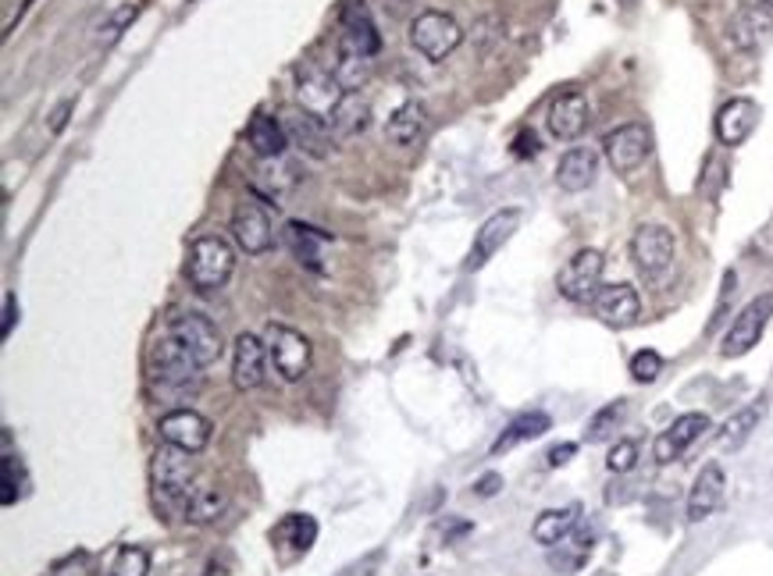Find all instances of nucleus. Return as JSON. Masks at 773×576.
I'll use <instances>...</instances> for the list:
<instances>
[{"instance_id":"f257e3e1","label":"nucleus","mask_w":773,"mask_h":576,"mask_svg":"<svg viewBox=\"0 0 773 576\" xmlns=\"http://www.w3.org/2000/svg\"><path fill=\"white\" fill-rule=\"evenodd\" d=\"M193 452H182L175 445H161L150 459V481H154V495H157V506L164 512L171 509H185V498L193 492V477H196V466H193Z\"/></svg>"},{"instance_id":"f03ea898","label":"nucleus","mask_w":773,"mask_h":576,"mask_svg":"<svg viewBox=\"0 0 773 576\" xmlns=\"http://www.w3.org/2000/svg\"><path fill=\"white\" fill-rule=\"evenodd\" d=\"M236 270V250L228 246L221 235H204L190 246L185 256V278L200 292H214V288H225V281L232 278Z\"/></svg>"},{"instance_id":"7ed1b4c3","label":"nucleus","mask_w":773,"mask_h":576,"mask_svg":"<svg viewBox=\"0 0 773 576\" xmlns=\"http://www.w3.org/2000/svg\"><path fill=\"white\" fill-rule=\"evenodd\" d=\"M147 367H150V381L161 388V392H179V395L196 388L200 370H204L171 335H161L150 345Z\"/></svg>"},{"instance_id":"20e7f679","label":"nucleus","mask_w":773,"mask_h":576,"mask_svg":"<svg viewBox=\"0 0 773 576\" xmlns=\"http://www.w3.org/2000/svg\"><path fill=\"white\" fill-rule=\"evenodd\" d=\"M410 43L428 61H446L464 43V28L446 11H421L418 19L410 22Z\"/></svg>"},{"instance_id":"39448f33","label":"nucleus","mask_w":773,"mask_h":576,"mask_svg":"<svg viewBox=\"0 0 773 576\" xmlns=\"http://www.w3.org/2000/svg\"><path fill=\"white\" fill-rule=\"evenodd\" d=\"M168 335L175 338L200 367L218 364L221 353H225V342H221L218 324H214L211 316H204V313H179L175 321H171Z\"/></svg>"},{"instance_id":"423d86ee","label":"nucleus","mask_w":773,"mask_h":576,"mask_svg":"<svg viewBox=\"0 0 773 576\" xmlns=\"http://www.w3.org/2000/svg\"><path fill=\"white\" fill-rule=\"evenodd\" d=\"M603 270H606V256L599 250H578L570 261L564 264L556 288L560 296L570 302H595L599 288H603Z\"/></svg>"},{"instance_id":"0eeeda50","label":"nucleus","mask_w":773,"mask_h":576,"mask_svg":"<svg viewBox=\"0 0 773 576\" xmlns=\"http://www.w3.org/2000/svg\"><path fill=\"white\" fill-rule=\"evenodd\" d=\"M674 253H678V242L667 224H641L632 239V261L649 281L667 275L670 264H674Z\"/></svg>"},{"instance_id":"6e6552de","label":"nucleus","mask_w":773,"mask_h":576,"mask_svg":"<svg viewBox=\"0 0 773 576\" xmlns=\"http://www.w3.org/2000/svg\"><path fill=\"white\" fill-rule=\"evenodd\" d=\"M770 316H773V292L755 296V299L749 302V307L735 316L731 327H727L720 353H724L727 359L752 353L755 345H760V338H763V331H766V324H770Z\"/></svg>"},{"instance_id":"1a4fd4ad","label":"nucleus","mask_w":773,"mask_h":576,"mask_svg":"<svg viewBox=\"0 0 773 576\" xmlns=\"http://www.w3.org/2000/svg\"><path fill=\"white\" fill-rule=\"evenodd\" d=\"M603 153H606V161H610L613 171H617V175H632V171H638L641 164L649 161L652 133L641 122L621 125L603 139Z\"/></svg>"},{"instance_id":"9d476101","label":"nucleus","mask_w":773,"mask_h":576,"mask_svg":"<svg viewBox=\"0 0 773 576\" xmlns=\"http://www.w3.org/2000/svg\"><path fill=\"white\" fill-rule=\"evenodd\" d=\"M264 342H268L271 364H275V370L282 373L285 381H299V378H304V373L310 370V342L299 335L296 327L268 324Z\"/></svg>"},{"instance_id":"9b49d317","label":"nucleus","mask_w":773,"mask_h":576,"mask_svg":"<svg viewBox=\"0 0 773 576\" xmlns=\"http://www.w3.org/2000/svg\"><path fill=\"white\" fill-rule=\"evenodd\" d=\"M521 221H524V214L518 207L496 210L492 218L475 232V246H470V253H467V270H481L485 264H489L492 256L513 239V232L521 228Z\"/></svg>"},{"instance_id":"f8f14e48","label":"nucleus","mask_w":773,"mask_h":576,"mask_svg":"<svg viewBox=\"0 0 773 576\" xmlns=\"http://www.w3.org/2000/svg\"><path fill=\"white\" fill-rule=\"evenodd\" d=\"M282 125H285V136L296 150H304L314 161H325L332 153V133H328L325 118L310 114L307 107H293L282 114Z\"/></svg>"},{"instance_id":"ddd939ff","label":"nucleus","mask_w":773,"mask_h":576,"mask_svg":"<svg viewBox=\"0 0 773 576\" xmlns=\"http://www.w3.org/2000/svg\"><path fill=\"white\" fill-rule=\"evenodd\" d=\"M161 441L175 445L182 452H204L211 445V421L196 410H171L161 416Z\"/></svg>"},{"instance_id":"4468645a","label":"nucleus","mask_w":773,"mask_h":576,"mask_svg":"<svg viewBox=\"0 0 773 576\" xmlns=\"http://www.w3.org/2000/svg\"><path fill=\"white\" fill-rule=\"evenodd\" d=\"M232 239H236V246L247 253V256H261L271 250V242H275V232H271V221H268V210L261 204H253V199H247V204H239L236 214H232Z\"/></svg>"},{"instance_id":"2eb2a0df","label":"nucleus","mask_w":773,"mask_h":576,"mask_svg":"<svg viewBox=\"0 0 773 576\" xmlns=\"http://www.w3.org/2000/svg\"><path fill=\"white\" fill-rule=\"evenodd\" d=\"M709 430V416L706 413H681L674 424H670L660 438L652 441V456H656V463L667 466V463H674V459H681L684 452L692 449V445L703 438Z\"/></svg>"},{"instance_id":"dca6fc26","label":"nucleus","mask_w":773,"mask_h":576,"mask_svg":"<svg viewBox=\"0 0 773 576\" xmlns=\"http://www.w3.org/2000/svg\"><path fill=\"white\" fill-rule=\"evenodd\" d=\"M296 85H299V90H296L299 93V104H304L310 114H318V118H328V114H332L336 104L342 100V93H346L332 71L314 68V65L296 71Z\"/></svg>"},{"instance_id":"f3484780","label":"nucleus","mask_w":773,"mask_h":576,"mask_svg":"<svg viewBox=\"0 0 773 576\" xmlns=\"http://www.w3.org/2000/svg\"><path fill=\"white\" fill-rule=\"evenodd\" d=\"M268 342H261L250 331H242L236 338L232 349V381L242 392H253V388L264 384V370H268Z\"/></svg>"},{"instance_id":"a211bd4d","label":"nucleus","mask_w":773,"mask_h":576,"mask_svg":"<svg viewBox=\"0 0 773 576\" xmlns=\"http://www.w3.org/2000/svg\"><path fill=\"white\" fill-rule=\"evenodd\" d=\"M724 495H727V477H724V470H720L717 463H709V466L698 470V477H695L692 492H689V509H684L689 523L709 520V516L724 506Z\"/></svg>"},{"instance_id":"6ab92c4d","label":"nucleus","mask_w":773,"mask_h":576,"mask_svg":"<svg viewBox=\"0 0 773 576\" xmlns=\"http://www.w3.org/2000/svg\"><path fill=\"white\" fill-rule=\"evenodd\" d=\"M339 47H350L364 57H375L382 50V36L378 25L371 19V11L364 8V0H350L346 11H342V39Z\"/></svg>"},{"instance_id":"aec40b11","label":"nucleus","mask_w":773,"mask_h":576,"mask_svg":"<svg viewBox=\"0 0 773 576\" xmlns=\"http://www.w3.org/2000/svg\"><path fill=\"white\" fill-rule=\"evenodd\" d=\"M546 122H549V133L560 142L578 139L584 128H589V100H584V93H578V90L560 93L549 104V118Z\"/></svg>"},{"instance_id":"412c9836","label":"nucleus","mask_w":773,"mask_h":576,"mask_svg":"<svg viewBox=\"0 0 773 576\" xmlns=\"http://www.w3.org/2000/svg\"><path fill=\"white\" fill-rule=\"evenodd\" d=\"M755 125H760V104L749 96H738L717 114V139L724 147H741L755 133Z\"/></svg>"},{"instance_id":"4be33fe9","label":"nucleus","mask_w":773,"mask_h":576,"mask_svg":"<svg viewBox=\"0 0 773 576\" xmlns=\"http://www.w3.org/2000/svg\"><path fill=\"white\" fill-rule=\"evenodd\" d=\"M595 313L610 327H632L641 313V299L632 285H603L595 296Z\"/></svg>"},{"instance_id":"5701e85b","label":"nucleus","mask_w":773,"mask_h":576,"mask_svg":"<svg viewBox=\"0 0 773 576\" xmlns=\"http://www.w3.org/2000/svg\"><path fill=\"white\" fill-rule=\"evenodd\" d=\"M595 175H599V153L592 147H575L560 157V164H556V185H560L564 193H584L595 185Z\"/></svg>"},{"instance_id":"b1692460","label":"nucleus","mask_w":773,"mask_h":576,"mask_svg":"<svg viewBox=\"0 0 773 576\" xmlns=\"http://www.w3.org/2000/svg\"><path fill=\"white\" fill-rule=\"evenodd\" d=\"M770 33H773V11L770 8H746L735 14L731 25H727V36H731L738 50L763 47Z\"/></svg>"},{"instance_id":"393cba45","label":"nucleus","mask_w":773,"mask_h":576,"mask_svg":"<svg viewBox=\"0 0 773 576\" xmlns=\"http://www.w3.org/2000/svg\"><path fill=\"white\" fill-rule=\"evenodd\" d=\"M428 133V111L421 100H407V104H399L393 111V118L389 125H385V136H389V142H396V147H418V142L424 139Z\"/></svg>"},{"instance_id":"a878e982","label":"nucleus","mask_w":773,"mask_h":576,"mask_svg":"<svg viewBox=\"0 0 773 576\" xmlns=\"http://www.w3.org/2000/svg\"><path fill=\"white\" fill-rule=\"evenodd\" d=\"M328 122H332L336 139H356V136H364L371 125V104L361 93H342L336 111L328 114Z\"/></svg>"},{"instance_id":"bb28decb","label":"nucleus","mask_w":773,"mask_h":576,"mask_svg":"<svg viewBox=\"0 0 773 576\" xmlns=\"http://www.w3.org/2000/svg\"><path fill=\"white\" fill-rule=\"evenodd\" d=\"M247 142H250V150L261 157V161H275V157H282L289 136H285V125L278 118H271V114H257V118L247 125Z\"/></svg>"},{"instance_id":"cd10ccee","label":"nucleus","mask_w":773,"mask_h":576,"mask_svg":"<svg viewBox=\"0 0 773 576\" xmlns=\"http://www.w3.org/2000/svg\"><path fill=\"white\" fill-rule=\"evenodd\" d=\"M549 427H553L549 413H542V410H532V413H521V416H513V421L507 424V430H503V435L496 438V445H492V456H499V452H510L513 445H521V441H535V438H542V435H546Z\"/></svg>"},{"instance_id":"c85d7f7f","label":"nucleus","mask_w":773,"mask_h":576,"mask_svg":"<svg viewBox=\"0 0 773 576\" xmlns=\"http://www.w3.org/2000/svg\"><path fill=\"white\" fill-rule=\"evenodd\" d=\"M766 395H760V399H755V402H749V406L746 410H738L735 416H731V421H727L724 424V430H720V449H741V445H746L749 438H752V430L755 427H760L763 424V416H766Z\"/></svg>"},{"instance_id":"c756f323","label":"nucleus","mask_w":773,"mask_h":576,"mask_svg":"<svg viewBox=\"0 0 773 576\" xmlns=\"http://www.w3.org/2000/svg\"><path fill=\"white\" fill-rule=\"evenodd\" d=\"M581 523V506H567V509H546L532 527V538L542 549H556L570 530Z\"/></svg>"},{"instance_id":"7c9ffc66","label":"nucleus","mask_w":773,"mask_h":576,"mask_svg":"<svg viewBox=\"0 0 773 576\" xmlns=\"http://www.w3.org/2000/svg\"><path fill=\"white\" fill-rule=\"evenodd\" d=\"M592 544H595V530L589 527V523H578L575 530H570V534L556 544V549H567V555L564 552H553L549 555V563H553V569H560V573H575V569H581L584 566V558L592 555Z\"/></svg>"},{"instance_id":"2f4dec72","label":"nucleus","mask_w":773,"mask_h":576,"mask_svg":"<svg viewBox=\"0 0 773 576\" xmlns=\"http://www.w3.org/2000/svg\"><path fill=\"white\" fill-rule=\"evenodd\" d=\"M225 506H228V498H225L221 487L200 484V487H193V492H190V498H185L182 516L190 523H196V527H207V523H214L225 512Z\"/></svg>"},{"instance_id":"473e14b6","label":"nucleus","mask_w":773,"mask_h":576,"mask_svg":"<svg viewBox=\"0 0 773 576\" xmlns=\"http://www.w3.org/2000/svg\"><path fill=\"white\" fill-rule=\"evenodd\" d=\"M285 242H289V250L296 253V261L299 264H307L310 270H325V264H321V242H328V235H321V232H314V228H307V224H299V221H289L285 224Z\"/></svg>"},{"instance_id":"72a5a7b5","label":"nucleus","mask_w":773,"mask_h":576,"mask_svg":"<svg viewBox=\"0 0 773 576\" xmlns=\"http://www.w3.org/2000/svg\"><path fill=\"white\" fill-rule=\"evenodd\" d=\"M371 57H364V54H356V50H350V47H339V61H336V68H332V76L339 79V85L346 93H361V85L371 79Z\"/></svg>"},{"instance_id":"f704fd0d","label":"nucleus","mask_w":773,"mask_h":576,"mask_svg":"<svg viewBox=\"0 0 773 576\" xmlns=\"http://www.w3.org/2000/svg\"><path fill=\"white\" fill-rule=\"evenodd\" d=\"M4 495H0V502L4 506H14L22 495H25V487H29V477H25V466H22V459L11 452V435L4 430Z\"/></svg>"},{"instance_id":"c9c22d12","label":"nucleus","mask_w":773,"mask_h":576,"mask_svg":"<svg viewBox=\"0 0 773 576\" xmlns=\"http://www.w3.org/2000/svg\"><path fill=\"white\" fill-rule=\"evenodd\" d=\"M624 416H627V399L610 402V406H603V410H599L592 421H589V430H584V438H589V441H606V438H613V430L624 424Z\"/></svg>"},{"instance_id":"e433bc0d","label":"nucleus","mask_w":773,"mask_h":576,"mask_svg":"<svg viewBox=\"0 0 773 576\" xmlns=\"http://www.w3.org/2000/svg\"><path fill=\"white\" fill-rule=\"evenodd\" d=\"M150 573V552L139 549V544H125L114 555V566L111 576H147Z\"/></svg>"},{"instance_id":"4c0bfd02","label":"nucleus","mask_w":773,"mask_h":576,"mask_svg":"<svg viewBox=\"0 0 773 576\" xmlns=\"http://www.w3.org/2000/svg\"><path fill=\"white\" fill-rule=\"evenodd\" d=\"M282 530H289V534H293L296 552H310L314 538H318V520H314V516H307V512H293L289 520H285Z\"/></svg>"},{"instance_id":"58836bf2","label":"nucleus","mask_w":773,"mask_h":576,"mask_svg":"<svg viewBox=\"0 0 773 576\" xmlns=\"http://www.w3.org/2000/svg\"><path fill=\"white\" fill-rule=\"evenodd\" d=\"M663 373V356L660 353H652V349H641L632 356V378L638 384H652L656 378Z\"/></svg>"},{"instance_id":"ea45409f","label":"nucleus","mask_w":773,"mask_h":576,"mask_svg":"<svg viewBox=\"0 0 773 576\" xmlns=\"http://www.w3.org/2000/svg\"><path fill=\"white\" fill-rule=\"evenodd\" d=\"M638 463V441H617L606 456V466L613 473H632Z\"/></svg>"},{"instance_id":"a19ab883","label":"nucleus","mask_w":773,"mask_h":576,"mask_svg":"<svg viewBox=\"0 0 773 576\" xmlns=\"http://www.w3.org/2000/svg\"><path fill=\"white\" fill-rule=\"evenodd\" d=\"M54 576H93V566H90V555L86 552H76L68 555L61 566L54 569Z\"/></svg>"},{"instance_id":"79ce46f5","label":"nucleus","mask_w":773,"mask_h":576,"mask_svg":"<svg viewBox=\"0 0 773 576\" xmlns=\"http://www.w3.org/2000/svg\"><path fill=\"white\" fill-rule=\"evenodd\" d=\"M136 19V8H122L118 14H114V19L104 25V28H100V43H111V39H118L122 36V28L128 25V22H133Z\"/></svg>"},{"instance_id":"37998d69","label":"nucleus","mask_w":773,"mask_h":576,"mask_svg":"<svg viewBox=\"0 0 773 576\" xmlns=\"http://www.w3.org/2000/svg\"><path fill=\"white\" fill-rule=\"evenodd\" d=\"M578 456V445L575 441H564V445H556V449H549V456H546V463L556 470V466H567L570 459Z\"/></svg>"},{"instance_id":"c03bdc74","label":"nucleus","mask_w":773,"mask_h":576,"mask_svg":"<svg viewBox=\"0 0 773 576\" xmlns=\"http://www.w3.org/2000/svg\"><path fill=\"white\" fill-rule=\"evenodd\" d=\"M71 111H76V100H71V96H68V100H61V104L54 107V114H50V133H61Z\"/></svg>"},{"instance_id":"a18cd8bd","label":"nucleus","mask_w":773,"mask_h":576,"mask_svg":"<svg viewBox=\"0 0 773 576\" xmlns=\"http://www.w3.org/2000/svg\"><path fill=\"white\" fill-rule=\"evenodd\" d=\"M499 487H503V477H499V473H485V477L475 484V495L478 498H492Z\"/></svg>"},{"instance_id":"49530a36","label":"nucleus","mask_w":773,"mask_h":576,"mask_svg":"<svg viewBox=\"0 0 773 576\" xmlns=\"http://www.w3.org/2000/svg\"><path fill=\"white\" fill-rule=\"evenodd\" d=\"M14 321H19V307H14V296L8 292V296H4V338H11Z\"/></svg>"},{"instance_id":"de8ad7c7","label":"nucleus","mask_w":773,"mask_h":576,"mask_svg":"<svg viewBox=\"0 0 773 576\" xmlns=\"http://www.w3.org/2000/svg\"><path fill=\"white\" fill-rule=\"evenodd\" d=\"M760 4H763V8H770V11H773V0H760Z\"/></svg>"}]
</instances>
